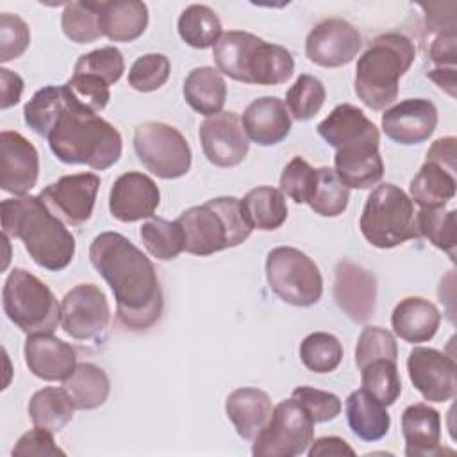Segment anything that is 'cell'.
<instances>
[{
    "label": "cell",
    "mask_w": 457,
    "mask_h": 457,
    "mask_svg": "<svg viewBox=\"0 0 457 457\" xmlns=\"http://www.w3.org/2000/svg\"><path fill=\"white\" fill-rule=\"evenodd\" d=\"M418 234L428 239L436 248L455 259V211L445 207H421L416 212Z\"/></svg>",
    "instance_id": "obj_40"
},
{
    "label": "cell",
    "mask_w": 457,
    "mask_h": 457,
    "mask_svg": "<svg viewBox=\"0 0 457 457\" xmlns=\"http://www.w3.org/2000/svg\"><path fill=\"white\" fill-rule=\"evenodd\" d=\"M316 186V168L303 157H293L280 175V191L296 204H307Z\"/></svg>",
    "instance_id": "obj_48"
},
{
    "label": "cell",
    "mask_w": 457,
    "mask_h": 457,
    "mask_svg": "<svg viewBox=\"0 0 457 457\" xmlns=\"http://www.w3.org/2000/svg\"><path fill=\"white\" fill-rule=\"evenodd\" d=\"M23 93V79L7 68H0V109L16 105Z\"/></svg>",
    "instance_id": "obj_54"
},
{
    "label": "cell",
    "mask_w": 457,
    "mask_h": 457,
    "mask_svg": "<svg viewBox=\"0 0 457 457\" xmlns=\"http://www.w3.org/2000/svg\"><path fill=\"white\" fill-rule=\"evenodd\" d=\"M334 171L350 189H368L384 177V162L378 146H353L336 150Z\"/></svg>",
    "instance_id": "obj_27"
},
{
    "label": "cell",
    "mask_w": 457,
    "mask_h": 457,
    "mask_svg": "<svg viewBox=\"0 0 457 457\" xmlns=\"http://www.w3.org/2000/svg\"><path fill=\"white\" fill-rule=\"evenodd\" d=\"M64 36L73 43H93L100 39V2H70L61 16Z\"/></svg>",
    "instance_id": "obj_38"
},
{
    "label": "cell",
    "mask_w": 457,
    "mask_h": 457,
    "mask_svg": "<svg viewBox=\"0 0 457 457\" xmlns=\"http://www.w3.org/2000/svg\"><path fill=\"white\" fill-rule=\"evenodd\" d=\"M407 371L412 386L428 402H448L457 393L455 361L436 348L414 346L407 357Z\"/></svg>",
    "instance_id": "obj_14"
},
{
    "label": "cell",
    "mask_w": 457,
    "mask_h": 457,
    "mask_svg": "<svg viewBox=\"0 0 457 457\" xmlns=\"http://www.w3.org/2000/svg\"><path fill=\"white\" fill-rule=\"evenodd\" d=\"M75 403L64 387H43L29 402V416L36 427L61 432L75 412Z\"/></svg>",
    "instance_id": "obj_33"
},
{
    "label": "cell",
    "mask_w": 457,
    "mask_h": 457,
    "mask_svg": "<svg viewBox=\"0 0 457 457\" xmlns=\"http://www.w3.org/2000/svg\"><path fill=\"white\" fill-rule=\"evenodd\" d=\"M416 59L414 43L402 32L377 36L357 61L355 95L371 111H382L398 96V82Z\"/></svg>",
    "instance_id": "obj_5"
},
{
    "label": "cell",
    "mask_w": 457,
    "mask_h": 457,
    "mask_svg": "<svg viewBox=\"0 0 457 457\" xmlns=\"http://www.w3.org/2000/svg\"><path fill=\"white\" fill-rule=\"evenodd\" d=\"M300 359L314 373H330L341 364L343 345L328 332H312L300 343Z\"/></svg>",
    "instance_id": "obj_41"
},
{
    "label": "cell",
    "mask_w": 457,
    "mask_h": 457,
    "mask_svg": "<svg viewBox=\"0 0 457 457\" xmlns=\"http://www.w3.org/2000/svg\"><path fill=\"white\" fill-rule=\"evenodd\" d=\"M318 134L328 146L336 150L353 146H378L380 143V134L375 123L352 104H341L334 107L332 112L323 121H320Z\"/></svg>",
    "instance_id": "obj_22"
},
{
    "label": "cell",
    "mask_w": 457,
    "mask_h": 457,
    "mask_svg": "<svg viewBox=\"0 0 457 457\" xmlns=\"http://www.w3.org/2000/svg\"><path fill=\"white\" fill-rule=\"evenodd\" d=\"M325 98L327 91L323 82L312 75L303 73L287 89L284 104L289 111V116H293L298 121H307L320 112V109L325 104Z\"/></svg>",
    "instance_id": "obj_42"
},
{
    "label": "cell",
    "mask_w": 457,
    "mask_h": 457,
    "mask_svg": "<svg viewBox=\"0 0 457 457\" xmlns=\"http://www.w3.org/2000/svg\"><path fill=\"white\" fill-rule=\"evenodd\" d=\"M170 59L162 54H145L134 61L129 71V86L150 93L162 87L170 77Z\"/></svg>",
    "instance_id": "obj_47"
},
{
    "label": "cell",
    "mask_w": 457,
    "mask_h": 457,
    "mask_svg": "<svg viewBox=\"0 0 457 457\" xmlns=\"http://www.w3.org/2000/svg\"><path fill=\"white\" fill-rule=\"evenodd\" d=\"M139 162L159 179L184 177L191 168V148L182 132L161 121H146L134 130Z\"/></svg>",
    "instance_id": "obj_11"
},
{
    "label": "cell",
    "mask_w": 457,
    "mask_h": 457,
    "mask_svg": "<svg viewBox=\"0 0 457 457\" xmlns=\"http://www.w3.org/2000/svg\"><path fill=\"white\" fill-rule=\"evenodd\" d=\"M427 77L436 82L443 91H446L452 98L455 96V68H436L427 73Z\"/></svg>",
    "instance_id": "obj_56"
},
{
    "label": "cell",
    "mask_w": 457,
    "mask_h": 457,
    "mask_svg": "<svg viewBox=\"0 0 457 457\" xmlns=\"http://www.w3.org/2000/svg\"><path fill=\"white\" fill-rule=\"evenodd\" d=\"M177 29L186 45L200 50L214 46L221 37V21L218 14L202 4L186 7L179 16Z\"/></svg>",
    "instance_id": "obj_35"
},
{
    "label": "cell",
    "mask_w": 457,
    "mask_h": 457,
    "mask_svg": "<svg viewBox=\"0 0 457 457\" xmlns=\"http://www.w3.org/2000/svg\"><path fill=\"white\" fill-rule=\"evenodd\" d=\"M39 155L34 145L14 130L0 134V187L16 196L27 195L37 182Z\"/></svg>",
    "instance_id": "obj_18"
},
{
    "label": "cell",
    "mask_w": 457,
    "mask_h": 457,
    "mask_svg": "<svg viewBox=\"0 0 457 457\" xmlns=\"http://www.w3.org/2000/svg\"><path fill=\"white\" fill-rule=\"evenodd\" d=\"M89 261L109 284L116 316L130 330H148L162 314V291L152 261L118 232L98 234L89 246Z\"/></svg>",
    "instance_id": "obj_1"
},
{
    "label": "cell",
    "mask_w": 457,
    "mask_h": 457,
    "mask_svg": "<svg viewBox=\"0 0 457 457\" xmlns=\"http://www.w3.org/2000/svg\"><path fill=\"white\" fill-rule=\"evenodd\" d=\"M23 355L29 371L46 382L66 380L77 368L75 348L52 334L27 336Z\"/></svg>",
    "instance_id": "obj_21"
},
{
    "label": "cell",
    "mask_w": 457,
    "mask_h": 457,
    "mask_svg": "<svg viewBox=\"0 0 457 457\" xmlns=\"http://www.w3.org/2000/svg\"><path fill=\"white\" fill-rule=\"evenodd\" d=\"M345 409L348 427L359 439L373 443L389 432L391 418L386 405L362 387L348 395Z\"/></svg>",
    "instance_id": "obj_29"
},
{
    "label": "cell",
    "mask_w": 457,
    "mask_h": 457,
    "mask_svg": "<svg viewBox=\"0 0 457 457\" xmlns=\"http://www.w3.org/2000/svg\"><path fill=\"white\" fill-rule=\"evenodd\" d=\"M309 457H325V455H355V450L337 436H325L312 439L307 448Z\"/></svg>",
    "instance_id": "obj_55"
},
{
    "label": "cell",
    "mask_w": 457,
    "mask_h": 457,
    "mask_svg": "<svg viewBox=\"0 0 457 457\" xmlns=\"http://www.w3.org/2000/svg\"><path fill=\"white\" fill-rule=\"evenodd\" d=\"M46 141L52 154L64 164H86L102 171L121 157L118 129L98 114L77 107L68 95L64 109L46 134Z\"/></svg>",
    "instance_id": "obj_3"
},
{
    "label": "cell",
    "mask_w": 457,
    "mask_h": 457,
    "mask_svg": "<svg viewBox=\"0 0 457 457\" xmlns=\"http://www.w3.org/2000/svg\"><path fill=\"white\" fill-rule=\"evenodd\" d=\"M396 357H398L396 339L389 330L382 327L362 328L355 346V364L359 370L373 361H378V359L396 361Z\"/></svg>",
    "instance_id": "obj_46"
},
{
    "label": "cell",
    "mask_w": 457,
    "mask_h": 457,
    "mask_svg": "<svg viewBox=\"0 0 457 457\" xmlns=\"http://www.w3.org/2000/svg\"><path fill=\"white\" fill-rule=\"evenodd\" d=\"M111 311L104 291L95 284L71 287L61 302V327L79 341H93L105 334Z\"/></svg>",
    "instance_id": "obj_12"
},
{
    "label": "cell",
    "mask_w": 457,
    "mask_h": 457,
    "mask_svg": "<svg viewBox=\"0 0 457 457\" xmlns=\"http://www.w3.org/2000/svg\"><path fill=\"white\" fill-rule=\"evenodd\" d=\"M216 70L237 82L278 86L291 79L295 61L287 48L266 43L245 30L221 34L212 46Z\"/></svg>",
    "instance_id": "obj_4"
},
{
    "label": "cell",
    "mask_w": 457,
    "mask_h": 457,
    "mask_svg": "<svg viewBox=\"0 0 457 457\" xmlns=\"http://www.w3.org/2000/svg\"><path fill=\"white\" fill-rule=\"evenodd\" d=\"M273 412L268 393L257 387L234 389L225 400V414L232 421L239 437L253 441L266 427Z\"/></svg>",
    "instance_id": "obj_25"
},
{
    "label": "cell",
    "mask_w": 457,
    "mask_h": 457,
    "mask_svg": "<svg viewBox=\"0 0 457 457\" xmlns=\"http://www.w3.org/2000/svg\"><path fill=\"white\" fill-rule=\"evenodd\" d=\"M100 177L95 173L64 175L46 186L37 196L64 223L84 225L95 209Z\"/></svg>",
    "instance_id": "obj_13"
},
{
    "label": "cell",
    "mask_w": 457,
    "mask_h": 457,
    "mask_svg": "<svg viewBox=\"0 0 457 457\" xmlns=\"http://www.w3.org/2000/svg\"><path fill=\"white\" fill-rule=\"evenodd\" d=\"M334 300L337 307L355 323L368 321L375 312L377 280L361 264L343 259L334 270Z\"/></svg>",
    "instance_id": "obj_17"
},
{
    "label": "cell",
    "mask_w": 457,
    "mask_h": 457,
    "mask_svg": "<svg viewBox=\"0 0 457 457\" xmlns=\"http://www.w3.org/2000/svg\"><path fill=\"white\" fill-rule=\"evenodd\" d=\"M266 280L286 303L311 307L323 295V277L316 262L293 246H277L266 255Z\"/></svg>",
    "instance_id": "obj_9"
},
{
    "label": "cell",
    "mask_w": 457,
    "mask_h": 457,
    "mask_svg": "<svg viewBox=\"0 0 457 457\" xmlns=\"http://www.w3.org/2000/svg\"><path fill=\"white\" fill-rule=\"evenodd\" d=\"M148 25V7L137 0L100 2L102 34L114 43L137 39Z\"/></svg>",
    "instance_id": "obj_28"
},
{
    "label": "cell",
    "mask_w": 457,
    "mask_h": 457,
    "mask_svg": "<svg viewBox=\"0 0 457 457\" xmlns=\"http://www.w3.org/2000/svg\"><path fill=\"white\" fill-rule=\"evenodd\" d=\"M314 421L309 412L291 396L273 407L266 427L255 436L252 455L295 457L307 452L314 439Z\"/></svg>",
    "instance_id": "obj_10"
},
{
    "label": "cell",
    "mask_w": 457,
    "mask_h": 457,
    "mask_svg": "<svg viewBox=\"0 0 457 457\" xmlns=\"http://www.w3.org/2000/svg\"><path fill=\"white\" fill-rule=\"evenodd\" d=\"M200 143L207 161L220 168H232L245 161L250 139L234 112L207 116L200 125Z\"/></svg>",
    "instance_id": "obj_16"
},
{
    "label": "cell",
    "mask_w": 457,
    "mask_h": 457,
    "mask_svg": "<svg viewBox=\"0 0 457 457\" xmlns=\"http://www.w3.org/2000/svg\"><path fill=\"white\" fill-rule=\"evenodd\" d=\"M391 325L395 334L403 341L425 343L436 336L441 325V312L432 302L421 296H407L393 309Z\"/></svg>",
    "instance_id": "obj_26"
},
{
    "label": "cell",
    "mask_w": 457,
    "mask_h": 457,
    "mask_svg": "<svg viewBox=\"0 0 457 457\" xmlns=\"http://www.w3.org/2000/svg\"><path fill=\"white\" fill-rule=\"evenodd\" d=\"M0 216L4 236L20 239L39 268L61 271L73 261V234L39 196L23 195L2 200Z\"/></svg>",
    "instance_id": "obj_2"
},
{
    "label": "cell",
    "mask_w": 457,
    "mask_h": 457,
    "mask_svg": "<svg viewBox=\"0 0 457 457\" xmlns=\"http://www.w3.org/2000/svg\"><path fill=\"white\" fill-rule=\"evenodd\" d=\"M239 204L241 212L252 230H275L287 220L286 196L277 187H253L243 196V200H239Z\"/></svg>",
    "instance_id": "obj_31"
},
{
    "label": "cell",
    "mask_w": 457,
    "mask_h": 457,
    "mask_svg": "<svg viewBox=\"0 0 457 457\" xmlns=\"http://www.w3.org/2000/svg\"><path fill=\"white\" fill-rule=\"evenodd\" d=\"M12 455H64V452L55 445L54 432L36 427L25 432L14 445Z\"/></svg>",
    "instance_id": "obj_51"
},
{
    "label": "cell",
    "mask_w": 457,
    "mask_h": 457,
    "mask_svg": "<svg viewBox=\"0 0 457 457\" xmlns=\"http://www.w3.org/2000/svg\"><path fill=\"white\" fill-rule=\"evenodd\" d=\"M455 45H457L455 34H437L430 45V61L439 68L443 66L453 68L455 57H457Z\"/></svg>",
    "instance_id": "obj_53"
},
{
    "label": "cell",
    "mask_w": 457,
    "mask_h": 457,
    "mask_svg": "<svg viewBox=\"0 0 457 457\" xmlns=\"http://www.w3.org/2000/svg\"><path fill=\"white\" fill-rule=\"evenodd\" d=\"M350 200V189L339 180L328 166L316 168V186L307 205L320 216L336 218L345 212Z\"/></svg>",
    "instance_id": "obj_37"
},
{
    "label": "cell",
    "mask_w": 457,
    "mask_h": 457,
    "mask_svg": "<svg viewBox=\"0 0 457 457\" xmlns=\"http://www.w3.org/2000/svg\"><path fill=\"white\" fill-rule=\"evenodd\" d=\"M66 105L62 86H45L37 89L23 107L25 125L41 137H46L55 118Z\"/></svg>",
    "instance_id": "obj_36"
},
{
    "label": "cell",
    "mask_w": 457,
    "mask_h": 457,
    "mask_svg": "<svg viewBox=\"0 0 457 457\" xmlns=\"http://www.w3.org/2000/svg\"><path fill=\"white\" fill-rule=\"evenodd\" d=\"M30 45L29 25L11 12L0 14V62L18 59Z\"/></svg>",
    "instance_id": "obj_50"
},
{
    "label": "cell",
    "mask_w": 457,
    "mask_h": 457,
    "mask_svg": "<svg viewBox=\"0 0 457 457\" xmlns=\"http://www.w3.org/2000/svg\"><path fill=\"white\" fill-rule=\"evenodd\" d=\"M455 145L457 139L453 136H446V137H439L432 143V146L427 152V161L428 162H436L439 166H443L445 170H448L450 173L455 171Z\"/></svg>",
    "instance_id": "obj_52"
},
{
    "label": "cell",
    "mask_w": 457,
    "mask_h": 457,
    "mask_svg": "<svg viewBox=\"0 0 457 457\" xmlns=\"http://www.w3.org/2000/svg\"><path fill=\"white\" fill-rule=\"evenodd\" d=\"M62 86L66 89V95L77 107L93 114L104 111L111 98L109 86L95 75H86V73L73 75Z\"/></svg>",
    "instance_id": "obj_45"
},
{
    "label": "cell",
    "mask_w": 457,
    "mask_h": 457,
    "mask_svg": "<svg viewBox=\"0 0 457 457\" xmlns=\"http://www.w3.org/2000/svg\"><path fill=\"white\" fill-rule=\"evenodd\" d=\"M407 457H432L441 450V416L428 403L409 405L402 414Z\"/></svg>",
    "instance_id": "obj_24"
},
{
    "label": "cell",
    "mask_w": 457,
    "mask_h": 457,
    "mask_svg": "<svg viewBox=\"0 0 457 457\" xmlns=\"http://www.w3.org/2000/svg\"><path fill=\"white\" fill-rule=\"evenodd\" d=\"M62 387L68 391L77 409L91 411L105 403L111 382L100 366L82 362L77 364L75 371L66 380H62Z\"/></svg>",
    "instance_id": "obj_34"
},
{
    "label": "cell",
    "mask_w": 457,
    "mask_h": 457,
    "mask_svg": "<svg viewBox=\"0 0 457 457\" xmlns=\"http://www.w3.org/2000/svg\"><path fill=\"white\" fill-rule=\"evenodd\" d=\"M161 193L157 184L141 171L120 175L109 193V211L123 223L152 218L159 207Z\"/></svg>",
    "instance_id": "obj_20"
},
{
    "label": "cell",
    "mask_w": 457,
    "mask_h": 457,
    "mask_svg": "<svg viewBox=\"0 0 457 457\" xmlns=\"http://www.w3.org/2000/svg\"><path fill=\"white\" fill-rule=\"evenodd\" d=\"M362 389L373 395L386 407L393 405L402 393V380L398 375L396 361L378 359L361 368Z\"/></svg>",
    "instance_id": "obj_43"
},
{
    "label": "cell",
    "mask_w": 457,
    "mask_h": 457,
    "mask_svg": "<svg viewBox=\"0 0 457 457\" xmlns=\"http://www.w3.org/2000/svg\"><path fill=\"white\" fill-rule=\"evenodd\" d=\"M455 186L453 173L425 161L409 184V198L420 207H445L455 196Z\"/></svg>",
    "instance_id": "obj_32"
},
{
    "label": "cell",
    "mask_w": 457,
    "mask_h": 457,
    "mask_svg": "<svg viewBox=\"0 0 457 457\" xmlns=\"http://www.w3.org/2000/svg\"><path fill=\"white\" fill-rule=\"evenodd\" d=\"M125 71V61L121 52L116 46H104L84 54L77 59L73 75H95L102 79L107 86L116 84Z\"/></svg>",
    "instance_id": "obj_44"
},
{
    "label": "cell",
    "mask_w": 457,
    "mask_h": 457,
    "mask_svg": "<svg viewBox=\"0 0 457 457\" xmlns=\"http://www.w3.org/2000/svg\"><path fill=\"white\" fill-rule=\"evenodd\" d=\"M175 221L184 234V250L200 257L234 248L252 234L236 196L211 198L186 209Z\"/></svg>",
    "instance_id": "obj_6"
},
{
    "label": "cell",
    "mask_w": 457,
    "mask_h": 457,
    "mask_svg": "<svg viewBox=\"0 0 457 457\" xmlns=\"http://www.w3.org/2000/svg\"><path fill=\"white\" fill-rule=\"evenodd\" d=\"M241 125L248 139L261 146H273L289 136L291 116L280 98L261 96L245 109Z\"/></svg>",
    "instance_id": "obj_23"
},
{
    "label": "cell",
    "mask_w": 457,
    "mask_h": 457,
    "mask_svg": "<svg viewBox=\"0 0 457 457\" xmlns=\"http://www.w3.org/2000/svg\"><path fill=\"white\" fill-rule=\"evenodd\" d=\"M139 236L146 252L159 261H171L184 252V234L177 221L150 218L143 223Z\"/></svg>",
    "instance_id": "obj_39"
},
{
    "label": "cell",
    "mask_w": 457,
    "mask_h": 457,
    "mask_svg": "<svg viewBox=\"0 0 457 457\" xmlns=\"http://www.w3.org/2000/svg\"><path fill=\"white\" fill-rule=\"evenodd\" d=\"M5 316L27 336L52 334L61 323V303L52 289L23 268H14L2 289Z\"/></svg>",
    "instance_id": "obj_8"
},
{
    "label": "cell",
    "mask_w": 457,
    "mask_h": 457,
    "mask_svg": "<svg viewBox=\"0 0 457 457\" xmlns=\"http://www.w3.org/2000/svg\"><path fill=\"white\" fill-rule=\"evenodd\" d=\"M437 127V109L427 98H407L382 114L384 134L400 145H420Z\"/></svg>",
    "instance_id": "obj_19"
},
{
    "label": "cell",
    "mask_w": 457,
    "mask_h": 457,
    "mask_svg": "<svg viewBox=\"0 0 457 457\" xmlns=\"http://www.w3.org/2000/svg\"><path fill=\"white\" fill-rule=\"evenodd\" d=\"M291 396L309 412L314 423H327L339 416L341 412V400L337 395L321 391L311 386H300L293 389Z\"/></svg>",
    "instance_id": "obj_49"
},
{
    "label": "cell",
    "mask_w": 457,
    "mask_h": 457,
    "mask_svg": "<svg viewBox=\"0 0 457 457\" xmlns=\"http://www.w3.org/2000/svg\"><path fill=\"white\" fill-rule=\"evenodd\" d=\"M361 46L359 30L343 18H328L316 23L305 37V55L323 68H339L352 62Z\"/></svg>",
    "instance_id": "obj_15"
},
{
    "label": "cell",
    "mask_w": 457,
    "mask_h": 457,
    "mask_svg": "<svg viewBox=\"0 0 457 457\" xmlns=\"http://www.w3.org/2000/svg\"><path fill=\"white\" fill-rule=\"evenodd\" d=\"M359 227L364 239L382 250L420 237L414 204L409 195L395 184H380L370 193Z\"/></svg>",
    "instance_id": "obj_7"
},
{
    "label": "cell",
    "mask_w": 457,
    "mask_h": 457,
    "mask_svg": "<svg viewBox=\"0 0 457 457\" xmlns=\"http://www.w3.org/2000/svg\"><path fill=\"white\" fill-rule=\"evenodd\" d=\"M182 93L193 111L204 116H212L221 112L225 105L227 84L216 68L202 66L189 71L184 80Z\"/></svg>",
    "instance_id": "obj_30"
}]
</instances>
